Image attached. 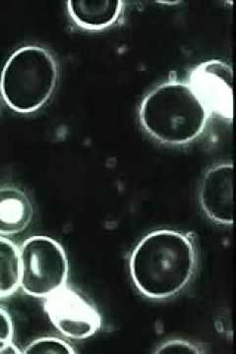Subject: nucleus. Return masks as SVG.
I'll return each mask as SVG.
<instances>
[{"mask_svg": "<svg viewBox=\"0 0 236 354\" xmlns=\"http://www.w3.org/2000/svg\"><path fill=\"white\" fill-rule=\"evenodd\" d=\"M58 82L57 62L41 46L19 48L8 58L0 79V90L7 106L19 113L43 108Z\"/></svg>", "mask_w": 236, "mask_h": 354, "instance_id": "7ed1b4c3", "label": "nucleus"}, {"mask_svg": "<svg viewBox=\"0 0 236 354\" xmlns=\"http://www.w3.org/2000/svg\"><path fill=\"white\" fill-rule=\"evenodd\" d=\"M44 311L56 329L69 339H88L102 327L99 311L66 286L46 298Z\"/></svg>", "mask_w": 236, "mask_h": 354, "instance_id": "39448f33", "label": "nucleus"}, {"mask_svg": "<svg viewBox=\"0 0 236 354\" xmlns=\"http://www.w3.org/2000/svg\"><path fill=\"white\" fill-rule=\"evenodd\" d=\"M205 351L203 348H201L197 344H193V342L185 341V339H170L163 342L160 346L156 348L154 353L158 354H172V353H194L199 354L204 353Z\"/></svg>", "mask_w": 236, "mask_h": 354, "instance_id": "f8f14e48", "label": "nucleus"}, {"mask_svg": "<svg viewBox=\"0 0 236 354\" xmlns=\"http://www.w3.org/2000/svg\"><path fill=\"white\" fill-rule=\"evenodd\" d=\"M197 267L198 250L192 236L172 230L149 232L129 257L133 285L153 300L177 297L190 285Z\"/></svg>", "mask_w": 236, "mask_h": 354, "instance_id": "f257e3e1", "label": "nucleus"}, {"mask_svg": "<svg viewBox=\"0 0 236 354\" xmlns=\"http://www.w3.org/2000/svg\"><path fill=\"white\" fill-rule=\"evenodd\" d=\"M20 286L27 295L48 298L62 290L69 278L63 247L48 236H33L20 249Z\"/></svg>", "mask_w": 236, "mask_h": 354, "instance_id": "20e7f679", "label": "nucleus"}, {"mask_svg": "<svg viewBox=\"0 0 236 354\" xmlns=\"http://www.w3.org/2000/svg\"><path fill=\"white\" fill-rule=\"evenodd\" d=\"M26 354H73L75 351L66 342L58 337H44L32 342L24 349Z\"/></svg>", "mask_w": 236, "mask_h": 354, "instance_id": "9b49d317", "label": "nucleus"}, {"mask_svg": "<svg viewBox=\"0 0 236 354\" xmlns=\"http://www.w3.org/2000/svg\"><path fill=\"white\" fill-rule=\"evenodd\" d=\"M209 113L188 84L170 81L144 97L139 120L145 131L156 141L183 146L205 131Z\"/></svg>", "mask_w": 236, "mask_h": 354, "instance_id": "f03ea898", "label": "nucleus"}, {"mask_svg": "<svg viewBox=\"0 0 236 354\" xmlns=\"http://www.w3.org/2000/svg\"><path fill=\"white\" fill-rule=\"evenodd\" d=\"M121 0H69L70 17L82 29L102 31L114 25L123 11Z\"/></svg>", "mask_w": 236, "mask_h": 354, "instance_id": "6e6552de", "label": "nucleus"}, {"mask_svg": "<svg viewBox=\"0 0 236 354\" xmlns=\"http://www.w3.org/2000/svg\"><path fill=\"white\" fill-rule=\"evenodd\" d=\"M201 208L219 225H233V165L224 162L211 167L203 177L199 190Z\"/></svg>", "mask_w": 236, "mask_h": 354, "instance_id": "0eeeda50", "label": "nucleus"}, {"mask_svg": "<svg viewBox=\"0 0 236 354\" xmlns=\"http://www.w3.org/2000/svg\"><path fill=\"white\" fill-rule=\"evenodd\" d=\"M20 286V253L18 247L0 236V297H9Z\"/></svg>", "mask_w": 236, "mask_h": 354, "instance_id": "9d476101", "label": "nucleus"}, {"mask_svg": "<svg viewBox=\"0 0 236 354\" xmlns=\"http://www.w3.org/2000/svg\"><path fill=\"white\" fill-rule=\"evenodd\" d=\"M188 85L209 114L233 120V71L230 65L219 59L202 62L191 72Z\"/></svg>", "mask_w": 236, "mask_h": 354, "instance_id": "423d86ee", "label": "nucleus"}, {"mask_svg": "<svg viewBox=\"0 0 236 354\" xmlns=\"http://www.w3.org/2000/svg\"><path fill=\"white\" fill-rule=\"evenodd\" d=\"M34 215L27 195L13 186L0 187V235L21 234L29 227Z\"/></svg>", "mask_w": 236, "mask_h": 354, "instance_id": "1a4fd4ad", "label": "nucleus"}, {"mask_svg": "<svg viewBox=\"0 0 236 354\" xmlns=\"http://www.w3.org/2000/svg\"><path fill=\"white\" fill-rule=\"evenodd\" d=\"M0 353L1 354H19L21 353L20 349L14 346L12 341L4 342L0 341Z\"/></svg>", "mask_w": 236, "mask_h": 354, "instance_id": "ddd939ff", "label": "nucleus"}]
</instances>
